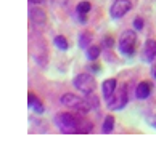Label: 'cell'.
I'll return each mask as SVG.
<instances>
[{
	"mask_svg": "<svg viewBox=\"0 0 156 152\" xmlns=\"http://www.w3.org/2000/svg\"><path fill=\"white\" fill-rule=\"evenodd\" d=\"M55 125L61 133H79L77 119L69 112H60L55 117Z\"/></svg>",
	"mask_w": 156,
	"mask_h": 152,
	"instance_id": "1",
	"label": "cell"
},
{
	"mask_svg": "<svg viewBox=\"0 0 156 152\" xmlns=\"http://www.w3.org/2000/svg\"><path fill=\"white\" fill-rule=\"evenodd\" d=\"M61 103L65 104L66 107H73V109L79 110V112H84V114H87L89 110L92 109L89 99H82V98L76 96V95H71V93L63 95L61 96Z\"/></svg>",
	"mask_w": 156,
	"mask_h": 152,
	"instance_id": "2",
	"label": "cell"
},
{
	"mask_svg": "<svg viewBox=\"0 0 156 152\" xmlns=\"http://www.w3.org/2000/svg\"><path fill=\"white\" fill-rule=\"evenodd\" d=\"M73 83L80 93H84V95H90V93H94V90H95V79L92 77L90 74L76 75L73 80Z\"/></svg>",
	"mask_w": 156,
	"mask_h": 152,
	"instance_id": "3",
	"label": "cell"
},
{
	"mask_svg": "<svg viewBox=\"0 0 156 152\" xmlns=\"http://www.w3.org/2000/svg\"><path fill=\"white\" fill-rule=\"evenodd\" d=\"M135 42H137V35L134 31H126L119 40V51L126 56H132L135 51Z\"/></svg>",
	"mask_w": 156,
	"mask_h": 152,
	"instance_id": "4",
	"label": "cell"
},
{
	"mask_svg": "<svg viewBox=\"0 0 156 152\" xmlns=\"http://www.w3.org/2000/svg\"><path fill=\"white\" fill-rule=\"evenodd\" d=\"M127 104V90L121 88L118 91H114L111 96L108 98V109L111 110H119Z\"/></svg>",
	"mask_w": 156,
	"mask_h": 152,
	"instance_id": "5",
	"label": "cell"
},
{
	"mask_svg": "<svg viewBox=\"0 0 156 152\" xmlns=\"http://www.w3.org/2000/svg\"><path fill=\"white\" fill-rule=\"evenodd\" d=\"M132 8L130 0H114V3L111 5V10H109V15L114 19H119Z\"/></svg>",
	"mask_w": 156,
	"mask_h": 152,
	"instance_id": "6",
	"label": "cell"
},
{
	"mask_svg": "<svg viewBox=\"0 0 156 152\" xmlns=\"http://www.w3.org/2000/svg\"><path fill=\"white\" fill-rule=\"evenodd\" d=\"M29 18L36 26H44L45 21H47V15L39 8H31L29 10Z\"/></svg>",
	"mask_w": 156,
	"mask_h": 152,
	"instance_id": "7",
	"label": "cell"
},
{
	"mask_svg": "<svg viewBox=\"0 0 156 152\" xmlns=\"http://www.w3.org/2000/svg\"><path fill=\"white\" fill-rule=\"evenodd\" d=\"M156 56V42L154 40H147L145 48H143V58L145 61H153Z\"/></svg>",
	"mask_w": 156,
	"mask_h": 152,
	"instance_id": "8",
	"label": "cell"
},
{
	"mask_svg": "<svg viewBox=\"0 0 156 152\" xmlns=\"http://www.w3.org/2000/svg\"><path fill=\"white\" fill-rule=\"evenodd\" d=\"M150 91H151V86H150L148 82H140V83L137 85V90H135L138 99H145V98H148V96H150Z\"/></svg>",
	"mask_w": 156,
	"mask_h": 152,
	"instance_id": "9",
	"label": "cell"
},
{
	"mask_svg": "<svg viewBox=\"0 0 156 152\" xmlns=\"http://www.w3.org/2000/svg\"><path fill=\"white\" fill-rule=\"evenodd\" d=\"M101 90H103V95H105V98L108 99L114 91H116V80H114V79H108V80H105V82H103Z\"/></svg>",
	"mask_w": 156,
	"mask_h": 152,
	"instance_id": "10",
	"label": "cell"
},
{
	"mask_svg": "<svg viewBox=\"0 0 156 152\" xmlns=\"http://www.w3.org/2000/svg\"><path fill=\"white\" fill-rule=\"evenodd\" d=\"M29 107L32 110H36L37 114L44 112V104H42V101H40L36 95H34V93H29Z\"/></svg>",
	"mask_w": 156,
	"mask_h": 152,
	"instance_id": "11",
	"label": "cell"
},
{
	"mask_svg": "<svg viewBox=\"0 0 156 152\" xmlns=\"http://www.w3.org/2000/svg\"><path fill=\"white\" fill-rule=\"evenodd\" d=\"M92 42V35L89 32H84L79 35V46L80 48H89V43Z\"/></svg>",
	"mask_w": 156,
	"mask_h": 152,
	"instance_id": "12",
	"label": "cell"
},
{
	"mask_svg": "<svg viewBox=\"0 0 156 152\" xmlns=\"http://www.w3.org/2000/svg\"><path fill=\"white\" fill-rule=\"evenodd\" d=\"M113 127H114V117L113 115H108L105 122H103V127H101V131L103 133H109L113 130Z\"/></svg>",
	"mask_w": 156,
	"mask_h": 152,
	"instance_id": "13",
	"label": "cell"
},
{
	"mask_svg": "<svg viewBox=\"0 0 156 152\" xmlns=\"http://www.w3.org/2000/svg\"><path fill=\"white\" fill-rule=\"evenodd\" d=\"M55 46H56V48H60V50H63V51L69 48L68 40L63 37V35H56V37H55Z\"/></svg>",
	"mask_w": 156,
	"mask_h": 152,
	"instance_id": "14",
	"label": "cell"
},
{
	"mask_svg": "<svg viewBox=\"0 0 156 152\" xmlns=\"http://www.w3.org/2000/svg\"><path fill=\"white\" fill-rule=\"evenodd\" d=\"M100 56V48L98 46H89L87 48V58L90 61H97V58Z\"/></svg>",
	"mask_w": 156,
	"mask_h": 152,
	"instance_id": "15",
	"label": "cell"
},
{
	"mask_svg": "<svg viewBox=\"0 0 156 152\" xmlns=\"http://www.w3.org/2000/svg\"><path fill=\"white\" fill-rule=\"evenodd\" d=\"M90 8H92L90 2H80L77 5V13L79 15H85V13H89V11H90Z\"/></svg>",
	"mask_w": 156,
	"mask_h": 152,
	"instance_id": "16",
	"label": "cell"
},
{
	"mask_svg": "<svg viewBox=\"0 0 156 152\" xmlns=\"http://www.w3.org/2000/svg\"><path fill=\"white\" fill-rule=\"evenodd\" d=\"M113 45H114V40H113V37H103V46L105 48H113Z\"/></svg>",
	"mask_w": 156,
	"mask_h": 152,
	"instance_id": "17",
	"label": "cell"
},
{
	"mask_svg": "<svg viewBox=\"0 0 156 152\" xmlns=\"http://www.w3.org/2000/svg\"><path fill=\"white\" fill-rule=\"evenodd\" d=\"M147 122H148L151 127L156 128V114H148V115H147Z\"/></svg>",
	"mask_w": 156,
	"mask_h": 152,
	"instance_id": "18",
	"label": "cell"
},
{
	"mask_svg": "<svg viewBox=\"0 0 156 152\" xmlns=\"http://www.w3.org/2000/svg\"><path fill=\"white\" fill-rule=\"evenodd\" d=\"M134 27L137 29V31H142L143 29V19L142 18H135L134 19Z\"/></svg>",
	"mask_w": 156,
	"mask_h": 152,
	"instance_id": "19",
	"label": "cell"
},
{
	"mask_svg": "<svg viewBox=\"0 0 156 152\" xmlns=\"http://www.w3.org/2000/svg\"><path fill=\"white\" fill-rule=\"evenodd\" d=\"M90 69H92L94 72H98V71H100V66H98V64H92V66H90Z\"/></svg>",
	"mask_w": 156,
	"mask_h": 152,
	"instance_id": "20",
	"label": "cell"
},
{
	"mask_svg": "<svg viewBox=\"0 0 156 152\" xmlns=\"http://www.w3.org/2000/svg\"><path fill=\"white\" fill-rule=\"evenodd\" d=\"M29 2H31V3H36V5H37V3H44L45 0H29Z\"/></svg>",
	"mask_w": 156,
	"mask_h": 152,
	"instance_id": "21",
	"label": "cell"
},
{
	"mask_svg": "<svg viewBox=\"0 0 156 152\" xmlns=\"http://www.w3.org/2000/svg\"><path fill=\"white\" fill-rule=\"evenodd\" d=\"M153 74H154V77H156V69H154V71H153Z\"/></svg>",
	"mask_w": 156,
	"mask_h": 152,
	"instance_id": "22",
	"label": "cell"
}]
</instances>
